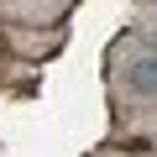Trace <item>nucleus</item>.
<instances>
[{
    "mask_svg": "<svg viewBox=\"0 0 157 157\" xmlns=\"http://www.w3.org/2000/svg\"><path fill=\"white\" fill-rule=\"evenodd\" d=\"M126 89L131 94H157V58H136L126 68Z\"/></svg>",
    "mask_w": 157,
    "mask_h": 157,
    "instance_id": "obj_1",
    "label": "nucleus"
}]
</instances>
